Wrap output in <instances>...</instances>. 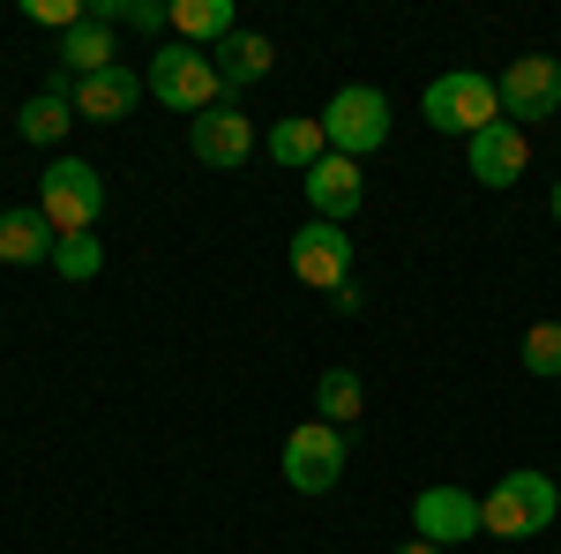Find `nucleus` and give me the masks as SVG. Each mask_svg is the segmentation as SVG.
<instances>
[{
  "label": "nucleus",
  "instance_id": "nucleus-1",
  "mask_svg": "<svg viewBox=\"0 0 561 554\" xmlns=\"http://www.w3.org/2000/svg\"><path fill=\"white\" fill-rule=\"evenodd\" d=\"M561 517V487L547 472H510V479H494V495L479 502V532H494V540H531V532H547Z\"/></svg>",
  "mask_w": 561,
  "mask_h": 554
},
{
  "label": "nucleus",
  "instance_id": "nucleus-2",
  "mask_svg": "<svg viewBox=\"0 0 561 554\" xmlns=\"http://www.w3.org/2000/svg\"><path fill=\"white\" fill-rule=\"evenodd\" d=\"M420 113H427L434 135H465V143H472L479 128L502 121V90L486 83V76H472V68H449V76H434V83H427Z\"/></svg>",
  "mask_w": 561,
  "mask_h": 554
},
{
  "label": "nucleus",
  "instance_id": "nucleus-3",
  "mask_svg": "<svg viewBox=\"0 0 561 554\" xmlns=\"http://www.w3.org/2000/svg\"><path fill=\"white\" fill-rule=\"evenodd\" d=\"M150 98L158 105H173V113H210L225 105V83H217V60L203 45H165V53H150Z\"/></svg>",
  "mask_w": 561,
  "mask_h": 554
},
{
  "label": "nucleus",
  "instance_id": "nucleus-4",
  "mask_svg": "<svg viewBox=\"0 0 561 554\" xmlns=\"http://www.w3.org/2000/svg\"><path fill=\"white\" fill-rule=\"evenodd\" d=\"M322 143L337 158H367L389 143V98L375 83H345L330 105H322Z\"/></svg>",
  "mask_w": 561,
  "mask_h": 554
},
{
  "label": "nucleus",
  "instance_id": "nucleus-5",
  "mask_svg": "<svg viewBox=\"0 0 561 554\" xmlns=\"http://www.w3.org/2000/svg\"><path fill=\"white\" fill-rule=\"evenodd\" d=\"M38 211L53 217V233H90L98 211H105V180L83 158H53L38 180Z\"/></svg>",
  "mask_w": 561,
  "mask_h": 554
},
{
  "label": "nucleus",
  "instance_id": "nucleus-6",
  "mask_svg": "<svg viewBox=\"0 0 561 554\" xmlns=\"http://www.w3.org/2000/svg\"><path fill=\"white\" fill-rule=\"evenodd\" d=\"M285 479L300 487V495H330L337 479H345V427L330 420H307L285 434Z\"/></svg>",
  "mask_w": 561,
  "mask_h": 554
},
{
  "label": "nucleus",
  "instance_id": "nucleus-7",
  "mask_svg": "<svg viewBox=\"0 0 561 554\" xmlns=\"http://www.w3.org/2000/svg\"><path fill=\"white\" fill-rule=\"evenodd\" d=\"M502 113H510V121H554L561 113V60L554 53H524V60H510V68H502Z\"/></svg>",
  "mask_w": 561,
  "mask_h": 554
},
{
  "label": "nucleus",
  "instance_id": "nucleus-8",
  "mask_svg": "<svg viewBox=\"0 0 561 554\" xmlns=\"http://www.w3.org/2000/svg\"><path fill=\"white\" fill-rule=\"evenodd\" d=\"M293 278H300V285H314V293L352 285V240H345V225L307 217L300 233H293Z\"/></svg>",
  "mask_w": 561,
  "mask_h": 554
},
{
  "label": "nucleus",
  "instance_id": "nucleus-9",
  "mask_svg": "<svg viewBox=\"0 0 561 554\" xmlns=\"http://www.w3.org/2000/svg\"><path fill=\"white\" fill-rule=\"evenodd\" d=\"M412 532L442 554L479 540V495H465V487H427V495L412 502Z\"/></svg>",
  "mask_w": 561,
  "mask_h": 554
},
{
  "label": "nucleus",
  "instance_id": "nucleus-10",
  "mask_svg": "<svg viewBox=\"0 0 561 554\" xmlns=\"http://www.w3.org/2000/svg\"><path fill=\"white\" fill-rule=\"evenodd\" d=\"M465 166H472L479 188H517L524 166H531V143H524L517 121H494V128H479L465 143Z\"/></svg>",
  "mask_w": 561,
  "mask_h": 554
},
{
  "label": "nucleus",
  "instance_id": "nucleus-11",
  "mask_svg": "<svg viewBox=\"0 0 561 554\" xmlns=\"http://www.w3.org/2000/svg\"><path fill=\"white\" fill-rule=\"evenodd\" d=\"M187 150H195L203 166H217V172L248 166V150H255V121H248L240 105H210V113L187 128Z\"/></svg>",
  "mask_w": 561,
  "mask_h": 554
},
{
  "label": "nucleus",
  "instance_id": "nucleus-12",
  "mask_svg": "<svg viewBox=\"0 0 561 554\" xmlns=\"http://www.w3.org/2000/svg\"><path fill=\"white\" fill-rule=\"evenodd\" d=\"M307 203H314V217H330V225H345L359 203H367V180H359V158H322V166H307Z\"/></svg>",
  "mask_w": 561,
  "mask_h": 554
},
{
  "label": "nucleus",
  "instance_id": "nucleus-13",
  "mask_svg": "<svg viewBox=\"0 0 561 554\" xmlns=\"http://www.w3.org/2000/svg\"><path fill=\"white\" fill-rule=\"evenodd\" d=\"M135 105H142V76L135 68H105V76L76 83V121H128Z\"/></svg>",
  "mask_w": 561,
  "mask_h": 554
},
{
  "label": "nucleus",
  "instance_id": "nucleus-14",
  "mask_svg": "<svg viewBox=\"0 0 561 554\" xmlns=\"http://www.w3.org/2000/svg\"><path fill=\"white\" fill-rule=\"evenodd\" d=\"M53 248H60V233H53V217L38 203L0 211V262H53Z\"/></svg>",
  "mask_w": 561,
  "mask_h": 554
},
{
  "label": "nucleus",
  "instance_id": "nucleus-15",
  "mask_svg": "<svg viewBox=\"0 0 561 554\" xmlns=\"http://www.w3.org/2000/svg\"><path fill=\"white\" fill-rule=\"evenodd\" d=\"M68 121H76V83H68V76H53V83L23 105V121H15V128H23V143H60Z\"/></svg>",
  "mask_w": 561,
  "mask_h": 554
},
{
  "label": "nucleus",
  "instance_id": "nucleus-16",
  "mask_svg": "<svg viewBox=\"0 0 561 554\" xmlns=\"http://www.w3.org/2000/svg\"><path fill=\"white\" fill-rule=\"evenodd\" d=\"M60 68H68V83H83V76H105V68H121L113 60V31L98 23V15H83L68 38H60Z\"/></svg>",
  "mask_w": 561,
  "mask_h": 554
},
{
  "label": "nucleus",
  "instance_id": "nucleus-17",
  "mask_svg": "<svg viewBox=\"0 0 561 554\" xmlns=\"http://www.w3.org/2000/svg\"><path fill=\"white\" fill-rule=\"evenodd\" d=\"M210 60H217V83H225V90H248V83L270 76V60H277V53H270V38H255V31H232Z\"/></svg>",
  "mask_w": 561,
  "mask_h": 554
},
{
  "label": "nucleus",
  "instance_id": "nucleus-18",
  "mask_svg": "<svg viewBox=\"0 0 561 554\" xmlns=\"http://www.w3.org/2000/svg\"><path fill=\"white\" fill-rule=\"evenodd\" d=\"M173 31H180L187 45L217 53V45L232 38L240 23H232V0H173Z\"/></svg>",
  "mask_w": 561,
  "mask_h": 554
},
{
  "label": "nucleus",
  "instance_id": "nucleus-19",
  "mask_svg": "<svg viewBox=\"0 0 561 554\" xmlns=\"http://www.w3.org/2000/svg\"><path fill=\"white\" fill-rule=\"evenodd\" d=\"M270 158H277V166H293V172L322 166V158H330L322 121H277V128H270Z\"/></svg>",
  "mask_w": 561,
  "mask_h": 554
},
{
  "label": "nucleus",
  "instance_id": "nucleus-20",
  "mask_svg": "<svg viewBox=\"0 0 561 554\" xmlns=\"http://www.w3.org/2000/svg\"><path fill=\"white\" fill-rule=\"evenodd\" d=\"M359 405H367V389H359V375H352V368H330V375L314 383V420L345 427V420H359Z\"/></svg>",
  "mask_w": 561,
  "mask_h": 554
},
{
  "label": "nucleus",
  "instance_id": "nucleus-21",
  "mask_svg": "<svg viewBox=\"0 0 561 554\" xmlns=\"http://www.w3.org/2000/svg\"><path fill=\"white\" fill-rule=\"evenodd\" d=\"M53 270H60L68 285H90V278L105 270V248H98L90 233H60V248H53Z\"/></svg>",
  "mask_w": 561,
  "mask_h": 554
},
{
  "label": "nucleus",
  "instance_id": "nucleus-22",
  "mask_svg": "<svg viewBox=\"0 0 561 554\" xmlns=\"http://www.w3.org/2000/svg\"><path fill=\"white\" fill-rule=\"evenodd\" d=\"M524 368L539 375V383H561V323H531L524 330V352H517Z\"/></svg>",
  "mask_w": 561,
  "mask_h": 554
},
{
  "label": "nucleus",
  "instance_id": "nucleus-23",
  "mask_svg": "<svg viewBox=\"0 0 561 554\" xmlns=\"http://www.w3.org/2000/svg\"><path fill=\"white\" fill-rule=\"evenodd\" d=\"M83 15H90V8H76V0H31V23H53L60 38H68V31H76Z\"/></svg>",
  "mask_w": 561,
  "mask_h": 554
},
{
  "label": "nucleus",
  "instance_id": "nucleus-24",
  "mask_svg": "<svg viewBox=\"0 0 561 554\" xmlns=\"http://www.w3.org/2000/svg\"><path fill=\"white\" fill-rule=\"evenodd\" d=\"M397 554H442V547H427V540H404V547H397Z\"/></svg>",
  "mask_w": 561,
  "mask_h": 554
},
{
  "label": "nucleus",
  "instance_id": "nucleus-25",
  "mask_svg": "<svg viewBox=\"0 0 561 554\" xmlns=\"http://www.w3.org/2000/svg\"><path fill=\"white\" fill-rule=\"evenodd\" d=\"M554 217H561V180H554Z\"/></svg>",
  "mask_w": 561,
  "mask_h": 554
}]
</instances>
